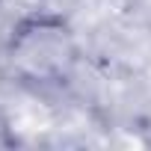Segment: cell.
I'll list each match as a JSON object with an SVG mask.
<instances>
[{
	"label": "cell",
	"mask_w": 151,
	"mask_h": 151,
	"mask_svg": "<svg viewBox=\"0 0 151 151\" xmlns=\"http://www.w3.org/2000/svg\"><path fill=\"white\" fill-rule=\"evenodd\" d=\"M6 59L12 71L33 83L62 80L77 62V39L68 21L56 15H36L12 30Z\"/></svg>",
	"instance_id": "6da1fadb"
}]
</instances>
